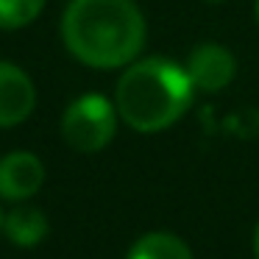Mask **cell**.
Returning a JSON list of instances; mask_svg holds the SVG:
<instances>
[{"instance_id": "obj_9", "label": "cell", "mask_w": 259, "mask_h": 259, "mask_svg": "<svg viewBox=\"0 0 259 259\" xmlns=\"http://www.w3.org/2000/svg\"><path fill=\"white\" fill-rule=\"evenodd\" d=\"M42 9H45V0H0V28H25L39 17Z\"/></svg>"}, {"instance_id": "obj_10", "label": "cell", "mask_w": 259, "mask_h": 259, "mask_svg": "<svg viewBox=\"0 0 259 259\" xmlns=\"http://www.w3.org/2000/svg\"><path fill=\"white\" fill-rule=\"evenodd\" d=\"M253 256L259 259V226H256V231H253Z\"/></svg>"}, {"instance_id": "obj_6", "label": "cell", "mask_w": 259, "mask_h": 259, "mask_svg": "<svg viewBox=\"0 0 259 259\" xmlns=\"http://www.w3.org/2000/svg\"><path fill=\"white\" fill-rule=\"evenodd\" d=\"M45 184V164L31 151H12L0 159V198L28 201Z\"/></svg>"}, {"instance_id": "obj_13", "label": "cell", "mask_w": 259, "mask_h": 259, "mask_svg": "<svg viewBox=\"0 0 259 259\" xmlns=\"http://www.w3.org/2000/svg\"><path fill=\"white\" fill-rule=\"evenodd\" d=\"M0 229H3V214H0Z\"/></svg>"}, {"instance_id": "obj_12", "label": "cell", "mask_w": 259, "mask_h": 259, "mask_svg": "<svg viewBox=\"0 0 259 259\" xmlns=\"http://www.w3.org/2000/svg\"><path fill=\"white\" fill-rule=\"evenodd\" d=\"M203 3H223V0H203Z\"/></svg>"}, {"instance_id": "obj_4", "label": "cell", "mask_w": 259, "mask_h": 259, "mask_svg": "<svg viewBox=\"0 0 259 259\" xmlns=\"http://www.w3.org/2000/svg\"><path fill=\"white\" fill-rule=\"evenodd\" d=\"M187 73H190L195 90L201 92H220L234 81L237 59L229 48L218 42H201L195 51L187 56Z\"/></svg>"}, {"instance_id": "obj_2", "label": "cell", "mask_w": 259, "mask_h": 259, "mask_svg": "<svg viewBox=\"0 0 259 259\" xmlns=\"http://www.w3.org/2000/svg\"><path fill=\"white\" fill-rule=\"evenodd\" d=\"M192 84L184 64L164 56H148L131 62L114 90V106L120 120L140 134L164 131L184 117L192 103Z\"/></svg>"}, {"instance_id": "obj_1", "label": "cell", "mask_w": 259, "mask_h": 259, "mask_svg": "<svg viewBox=\"0 0 259 259\" xmlns=\"http://www.w3.org/2000/svg\"><path fill=\"white\" fill-rule=\"evenodd\" d=\"M62 39L87 67H128L145 45V17L134 0H70Z\"/></svg>"}, {"instance_id": "obj_11", "label": "cell", "mask_w": 259, "mask_h": 259, "mask_svg": "<svg viewBox=\"0 0 259 259\" xmlns=\"http://www.w3.org/2000/svg\"><path fill=\"white\" fill-rule=\"evenodd\" d=\"M253 17H256V23H259V0H253Z\"/></svg>"}, {"instance_id": "obj_8", "label": "cell", "mask_w": 259, "mask_h": 259, "mask_svg": "<svg viewBox=\"0 0 259 259\" xmlns=\"http://www.w3.org/2000/svg\"><path fill=\"white\" fill-rule=\"evenodd\" d=\"M128 259H195V256L181 237L170 234V231H151V234H142L131 245Z\"/></svg>"}, {"instance_id": "obj_5", "label": "cell", "mask_w": 259, "mask_h": 259, "mask_svg": "<svg viewBox=\"0 0 259 259\" xmlns=\"http://www.w3.org/2000/svg\"><path fill=\"white\" fill-rule=\"evenodd\" d=\"M36 106V87L25 70L0 62V128L20 125Z\"/></svg>"}, {"instance_id": "obj_3", "label": "cell", "mask_w": 259, "mask_h": 259, "mask_svg": "<svg viewBox=\"0 0 259 259\" xmlns=\"http://www.w3.org/2000/svg\"><path fill=\"white\" fill-rule=\"evenodd\" d=\"M117 106L103 95H81L64 109L62 114V137L73 151L98 153L117 134Z\"/></svg>"}, {"instance_id": "obj_7", "label": "cell", "mask_w": 259, "mask_h": 259, "mask_svg": "<svg viewBox=\"0 0 259 259\" xmlns=\"http://www.w3.org/2000/svg\"><path fill=\"white\" fill-rule=\"evenodd\" d=\"M0 231L17 248H34L48 237V218L42 209L14 206L9 214H3V229Z\"/></svg>"}]
</instances>
